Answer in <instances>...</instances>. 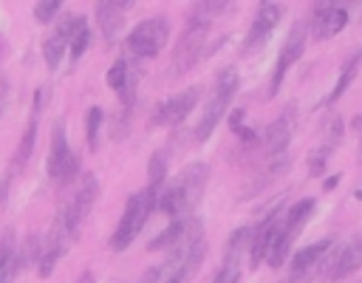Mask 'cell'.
<instances>
[{
    "mask_svg": "<svg viewBox=\"0 0 362 283\" xmlns=\"http://www.w3.org/2000/svg\"><path fill=\"white\" fill-rule=\"evenodd\" d=\"M283 17V6L280 3H260L257 11H255V20L249 25V34L243 40V54H255L266 45V40L272 37V31L277 28Z\"/></svg>",
    "mask_w": 362,
    "mask_h": 283,
    "instance_id": "14",
    "label": "cell"
},
{
    "mask_svg": "<svg viewBox=\"0 0 362 283\" xmlns=\"http://www.w3.org/2000/svg\"><path fill=\"white\" fill-rule=\"evenodd\" d=\"M20 269H23V260H20L17 235L14 229H6L0 238V283H11Z\"/></svg>",
    "mask_w": 362,
    "mask_h": 283,
    "instance_id": "20",
    "label": "cell"
},
{
    "mask_svg": "<svg viewBox=\"0 0 362 283\" xmlns=\"http://www.w3.org/2000/svg\"><path fill=\"white\" fill-rule=\"evenodd\" d=\"M351 127H354V130H359V133H362V110H359V113H356V119H354V122H351Z\"/></svg>",
    "mask_w": 362,
    "mask_h": 283,
    "instance_id": "29",
    "label": "cell"
},
{
    "mask_svg": "<svg viewBox=\"0 0 362 283\" xmlns=\"http://www.w3.org/2000/svg\"><path fill=\"white\" fill-rule=\"evenodd\" d=\"M48 178L51 181H71L74 173H76V156L74 150L68 147V139H65V127L62 122L54 125V133H51V150H48Z\"/></svg>",
    "mask_w": 362,
    "mask_h": 283,
    "instance_id": "11",
    "label": "cell"
},
{
    "mask_svg": "<svg viewBox=\"0 0 362 283\" xmlns=\"http://www.w3.org/2000/svg\"><path fill=\"white\" fill-rule=\"evenodd\" d=\"M359 269H362V232L328 255V260L322 263V280H342Z\"/></svg>",
    "mask_w": 362,
    "mask_h": 283,
    "instance_id": "13",
    "label": "cell"
},
{
    "mask_svg": "<svg viewBox=\"0 0 362 283\" xmlns=\"http://www.w3.org/2000/svg\"><path fill=\"white\" fill-rule=\"evenodd\" d=\"M102 119H105V113H102V108H88V113H85V142H88V150L93 153L96 147H99V127H102Z\"/></svg>",
    "mask_w": 362,
    "mask_h": 283,
    "instance_id": "25",
    "label": "cell"
},
{
    "mask_svg": "<svg viewBox=\"0 0 362 283\" xmlns=\"http://www.w3.org/2000/svg\"><path fill=\"white\" fill-rule=\"evenodd\" d=\"M59 8H62V0H40L34 6V20L45 25V23H51L59 14Z\"/></svg>",
    "mask_w": 362,
    "mask_h": 283,
    "instance_id": "26",
    "label": "cell"
},
{
    "mask_svg": "<svg viewBox=\"0 0 362 283\" xmlns=\"http://www.w3.org/2000/svg\"><path fill=\"white\" fill-rule=\"evenodd\" d=\"M198 99H201V88L198 85H192V88H187V91L164 99L161 105L153 108V125H164V127L181 125L192 113V108L198 105Z\"/></svg>",
    "mask_w": 362,
    "mask_h": 283,
    "instance_id": "12",
    "label": "cell"
},
{
    "mask_svg": "<svg viewBox=\"0 0 362 283\" xmlns=\"http://www.w3.org/2000/svg\"><path fill=\"white\" fill-rule=\"evenodd\" d=\"M96 195H99V178H96L93 173H88V175L82 178V184L76 187L74 198H71L68 204L59 207V212H62V218H65V226H68V235H71V238L79 235V226H82V221L88 218V212L93 209Z\"/></svg>",
    "mask_w": 362,
    "mask_h": 283,
    "instance_id": "9",
    "label": "cell"
},
{
    "mask_svg": "<svg viewBox=\"0 0 362 283\" xmlns=\"http://www.w3.org/2000/svg\"><path fill=\"white\" fill-rule=\"evenodd\" d=\"M238 88H240V76H238L235 68H223V71L215 76V91H212L209 102L204 105V116L198 119V125H195V130H192V139H195L198 144H204V142L215 133V127H218V122L226 116V110H229V105H232Z\"/></svg>",
    "mask_w": 362,
    "mask_h": 283,
    "instance_id": "3",
    "label": "cell"
},
{
    "mask_svg": "<svg viewBox=\"0 0 362 283\" xmlns=\"http://www.w3.org/2000/svg\"><path fill=\"white\" fill-rule=\"evenodd\" d=\"M164 187H167V153L156 150L150 156V164H147V190L158 198Z\"/></svg>",
    "mask_w": 362,
    "mask_h": 283,
    "instance_id": "22",
    "label": "cell"
},
{
    "mask_svg": "<svg viewBox=\"0 0 362 283\" xmlns=\"http://www.w3.org/2000/svg\"><path fill=\"white\" fill-rule=\"evenodd\" d=\"M337 181H339V175H331V178H325L322 190H334V187H337Z\"/></svg>",
    "mask_w": 362,
    "mask_h": 283,
    "instance_id": "28",
    "label": "cell"
},
{
    "mask_svg": "<svg viewBox=\"0 0 362 283\" xmlns=\"http://www.w3.org/2000/svg\"><path fill=\"white\" fill-rule=\"evenodd\" d=\"M348 25V8L339 3H317L308 17V28L314 40H331Z\"/></svg>",
    "mask_w": 362,
    "mask_h": 283,
    "instance_id": "16",
    "label": "cell"
},
{
    "mask_svg": "<svg viewBox=\"0 0 362 283\" xmlns=\"http://www.w3.org/2000/svg\"><path fill=\"white\" fill-rule=\"evenodd\" d=\"M167 40H170V20L158 14V17H147L136 23L133 31L124 37V48L136 59H150L167 45Z\"/></svg>",
    "mask_w": 362,
    "mask_h": 283,
    "instance_id": "6",
    "label": "cell"
},
{
    "mask_svg": "<svg viewBox=\"0 0 362 283\" xmlns=\"http://www.w3.org/2000/svg\"><path fill=\"white\" fill-rule=\"evenodd\" d=\"M85 23H88V20H85L82 14H68V17H62V20H59V25L54 28V34L42 42V59H45V65H48L51 71H57V68H59V62H62L65 51L71 48L74 34H76Z\"/></svg>",
    "mask_w": 362,
    "mask_h": 283,
    "instance_id": "10",
    "label": "cell"
},
{
    "mask_svg": "<svg viewBox=\"0 0 362 283\" xmlns=\"http://www.w3.org/2000/svg\"><path fill=\"white\" fill-rule=\"evenodd\" d=\"M288 156H280V158H272V161H263V170L257 173V178H255V187H252V192L255 190H263L266 184H272L274 178H280L286 170H288Z\"/></svg>",
    "mask_w": 362,
    "mask_h": 283,
    "instance_id": "24",
    "label": "cell"
},
{
    "mask_svg": "<svg viewBox=\"0 0 362 283\" xmlns=\"http://www.w3.org/2000/svg\"><path fill=\"white\" fill-rule=\"evenodd\" d=\"M356 161L362 164V142H359V150H356Z\"/></svg>",
    "mask_w": 362,
    "mask_h": 283,
    "instance_id": "31",
    "label": "cell"
},
{
    "mask_svg": "<svg viewBox=\"0 0 362 283\" xmlns=\"http://www.w3.org/2000/svg\"><path fill=\"white\" fill-rule=\"evenodd\" d=\"M314 207H317L314 198H303V201H297V204H291V207L286 209L283 224H280V232H277V238H274V246H272V252H269V258H266V263H269L272 269H280V266L286 263V258H288V252H291L297 235L303 232L305 221L314 215Z\"/></svg>",
    "mask_w": 362,
    "mask_h": 283,
    "instance_id": "5",
    "label": "cell"
},
{
    "mask_svg": "<svg viewBox=\"0 0 362 283\" xmlns=\"http://www.w3.org/2000/svg\"><path fill=\"white\" fill-rule=\"evenodd\" d=\"M229 8H232V6L223 3V0H209V3H198V6L189 11L187 28H184V34H181V40H178V45H175V51H173V62H170L173 76H181V74L192 71L201 59H206L209 54L218 51V45H221L226 37L221 34V37L209 40L212 23H215V17L226 14Z\"/></svg>",
    "mask_w": 362,
    "mask_h": 283,
    "instance_id": "1",
    "label": "cell"
},
{
    "mask_svg": "<svg viewBox=\"0 0 362 283\" xmlns=\"http://www.w3.org/2000/svg\"><path fill=\"white\" fill-rule=\"evenodd\" d=\"M294 125H297V105H286L277 113V119L263 130V136L257 142V147H260V153H263L266 161L286 156V147H288L291 133H294Z\"/></svg>",
    "mask_w": 362,
    "mask_h": 283,
    "instance_id": "8",
    "label": "cell"
},
{
    "mask_svg": "<svg viewBox=\"0 0 362 283\" xmlns=\"http://www.w3.org/2000/svg\"><path fill=\"white\" fill-rule=\"evenodd\" d=\"M127 8H130V0H116V3L102 0V3H96L93 14H96V23L102 28V40H105L107 48H113V42L119 40V31L124 25V11Z\"/></svg>",
    "mask_w": 362,
    "mask_h": 283,
    "instance_id": "18",
    "label": "cell"
},
{
    "mask_svg": "<svg viewBox=\"0 0 362 283\" xmlns=\"http://www.w3.org/2000/svg\"><path fill=\"white\" fill-rule=\"evenodd\" d=\"M156 207H158V198H156L147 187L139 190V192H133V195L127 198V204H124V212H122V218H119L113 235H110V249H113V252H124V249L136 241V235L141 232V226L147 224V218H150V212H153Z\"/></svg>",
    "mask_w": 362,
    "mask_h": 283,
    "instance_id": "4",
    "label": "cell"
},
{
    "mask_svg": "<svg viewBox=\"0 0 362 283\" xmlns=\"http://www.w3.org/2000/svg\"><path fill=\"white\" fill-rule=\"evenodd\" d=\"M308 31H311V28H308V20H297V23L288 28V34H286V40H283V48H280V54H277V62H274V71H272V82H269V93H266V96H274V93L280 91V85H283L288 68L305 54Z\"/></svg>",
    "mask_w": 362,
    "mask_h": 283,
    "instance_id": "7",
    "label": "cell"
},
{
    "mask_svg": "<svg viewBox=\"0 0 362 283\" xmlns=\"http://www.w3.org/2000/svg\"><path fill=\"white\" fill-rule=\"evenodd\" d=\"M354 198H356V201H362V184H359V187L354 190Z\"/></svg>",
    "mask_w": 362,
    "mask_h": 283,
    "instance_id": "30",
    "label": "cell"
},
{
    "mask_svg": "<svg viewBox=\"0 0 362 283\" xmlns=\"http://www.w3.org/2000/svg\"><path fill=\"white\" fill-rule=\"evenodd\" d=\"M342 136H345V125H342V119L337 116V113H328L325 119H322V125H320V144H317V150L311 153V164H308V173L311 175H320L322 170H325V161H328V156L342 144Z\"/></svg>",
    "mask_w": 362,
    "mask_h": 283,
    "instance_id": "17",
    "label": "cell"
},
{
    "mask_svg": "<svg viewBox=\"0 0 362 283\" xmlns=\"http://www.w3.org/2000/svg\"><path fill=\"white\" fill-rule=\"evenodd\" d=\"M283 215H286V212H283L280 207H274L269 215L260 218L257 226H252V249H249V266H252V269H257L260 260L269 258V252H272V246H274V238H277V232H280Z\"/></svg>",
    "mask_w": 362,
    "mask_h": 283,
    "instance_id": "15",
    "label": "cell"
},
{
    "mask_svg": "<svg viewBox=\"0 0 362 283\" xmlns=\"http://www.w3.org/2000/svg\"><path fill=\"white\" fill-rule=\"evenodd\" d=\"M209 181V164L206 161H192L187 164L158 195V209L164 215L175 218H189V212L198 207L204 190Z\"/></svg>",
    "mask_w": 362,
    "mask_h": 283,
    "instance_id": "2",
    "label": "cell"
},
{
    "mask_svg": "<svg viewBox=\"0 0 362 283\" xmlns=\"http://www.w3.org/2000/svg\"><path fill=\"white\" fill-rule=\"evenodd\" d=\"M334 246V241L331 238H322V241H314V243H308L305 249H300V252H294V258H291V277L294 280H303L325 255H328V249Z\"/></svg>",
    "mask_w": 362,
    "mask_h": 283,
    "instance_id": "19",
    "label": "cell"
},
{
    "mask_svg": "<svg viewBox=\"0 0 362 283\" xmlns=\"http://www.w3.org/2000/svg\"><path fill=\"white\" fill-rule=\"evenodd\" d=\"M88 45H90V25L85 23V25L74 34V40H71V59H79V57L88 51Z\"/></svg>",
    "mask_w": 362,
    "mask_h": 283,
    "instance_id": "27",
    "label": "cell"
},
{
    "mask_svg": "<svg viewBox=\"0 0 362 283\" xmlns=\"http://www.w3.org/2000/svg\"><path fill=\"white\" fill-rule=\"evenodd\" d=\"M359 65H362V48L359 51H354V57H348L345 62H342V68H339V76H337V85L331 88V93L325 96V105H334L345 91H348V85L356 79V71H359Z\"/></svg>",
    "mask_w": 362,
    "mask_h": 283,
    "instance_id": "21",
    "label": "cell"
},
{
    "mask_svg": "<svg viewBox=\"0 0 362 283\" xmlns=\"http://www.w3.org/2000/svg\"><path fill=\"white\" fill-rule=\"evenodd\" d=\"M189 221H192V215H189V218H175V221H170V226H167L164 232H158V235L147 243V249H150V252H156V249H167V246L173 249V246L187 235Z\"/></svg>",
    "mask_w": 362,
    "mask_h": 283,
    "instance_id": "23",
    "label": "cell"
}]
</instances>
